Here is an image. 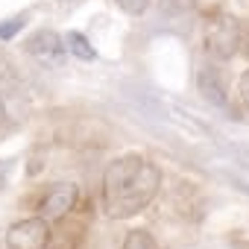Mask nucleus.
Segmentation results:
<instances>
[{
  "mask_svg": "<svg viewBox=\"0 0 249 249\" xmlns=\"http://www.w3.org/2000/svg\"><path fill=\"white\" fill-rule=\"evenodd\" d=\"M161 188V170L141 153H126L103 170V208L111 220H129L153 205Z\"/></svg>",
  "mask_w": 249,
  "mask_h": 249,
  "instance_id": "f257e3e1",
  "label": "nucleus"
},
{
  "mask_svg": "<svg viewBox=\"0 0 249 249\" xmlns=\"http://www.w3.org/2000/svg\"><path fill=\"white\" fill-rule=\"evenodd\" d=\"M240 44H243V33H240L237 18L223 15V12H208L205 33H202V53L214 62H229L234 59Z\"/></svg>",
  "mask_w": 249,
  "mask_h": 249,
  "instance_id": "f03ea898",
  "label": "nucleus"
},
{
  "mask_svg": "<svg viewBox=\"0 0 249 249\" xmlns=\"http://www.w3.org/2000/svg\"><path fill=\"white\" fill-rule=\"evenodd\" d=\"M24 50L41 65V68H65L68 62V44H65V36H59L56 30H36L27 41H24Z\"/></svg>",
  "mask_w": 249,
  "mask_h": 249,
  "instance_id": "7ed1b4c3",
  "label": "nucleus"
},
{
  "mask_svg": "<svg viewBox=\"0 0 249 249\" xmlns=\"http://www.w3.org/2000/svg\"><path fill=\"white\" fill-rule=\"evenodd\" d=\"M50 220L38 217H27L9 226L6 231V249H47L50 246Z\"/></svg>",
  "mask_w": 249,
  "mask_h": 249,
  "instance_id": "20e7f679",
  "label": "nucleus"
},
{
  "mask_svg": "<svg viewBox=\"0 0 249 249\" xmlns=\"http://www.w3.org/2000/svg\"><path fill=\"white\" fill-rule=\"evenodd\" d=\"M76 199H79V188L73 182H56L38 202V214L44 220H65L73 208H76Z\"/></svg>",
  "mask_w": 249,
  "mask_h": 249,
  "instance_id": "39448f33",
  "label": "nucleus"
},
{
  "mask_svg": "<svg viewBox=\"0 0 249 249\" xmlns=\"http://www.w3.org/2000/svg\"><path fill=\"white\" fill-rule=\"evenodd\" d=\"M196 85H199V94H202L211 106H217V108H229V91H226L223 73L217 71L214 59H208V62L199 68V73H196Z\"/></svg>",
  "mask_w": 249,
  "mask_h": 249,
  "instance_id": "423d86ee",
  "label": "nucleus"
},
{
  "mask_svg": "<svg viewBox=\"0 0 249 249\" xmlns=\"http://www.w3.org/2000/svg\"><path fill=\"white\" fill-rule=\"evenodd\" d=\"M159 9L167 18H182L194 12H208V0H159Z\"/></svg>",
  "mask_w": 249,
  "mask_h": 249,
  "instance_id": "0eeeda50",
  "label": "nucleus"
},
{
  "mask_svg": "<svg viewBox=\"0 0 249 249\" xmlns=\"http://www.w3.org/2000/svg\"><path fill=\"white\" fill-rule=\"evenodd\" d=\"M65 44H68L71 56H76L79 62H94V59H97V50H94L91 38L82 36L79 30H68V33H65Z\"/></svg>",
  "mask_w": 249,
  "mask_h": 249,
  "instance_id": "6e6552de",
  "label": "nucleus"
},
{
  "mask_svg": "<svg viewBox=\"0 0 249 249\" xmlns=\"http://www.w3.org/2000/svg\"><path fill=\"white\" fill-rule=\"evenodd\" d=\"M120 249H159V243L147 229H132V231H126Z\"/></svg>",
  "mask_w": 249,
  "mask_h": 249,
  "instance_id": "1a4fd4ad",
  "label": "nucleus"
},
{
  "mask_svg": "<svg viewBox=\"0 0 249 249\" xmlns=\"http://www.w3.org/2000/svg\"><path fill=\"white\" fill-rule=\"evenodd\" d=\"M114 3H117L120 12H126V15H132V18H141V15L150 9L153 0H114Z\"/></svg>",
  "mask_w": 249,
  "mask_h": 249,
  "instance_id": "9d476101",
  "label": "nucleus"
},
{
  "mask_svg": "<svg viewBox=\"0 0 249 249\" xmlns=\"http://www.w3.org/2000/svg\"><path fill=\"white\" fill-rule=\"evenodd\" d=\"M24 24H27V12H21V15L9 18L6 24H0V38H3V41H9L15 33H21V30H24Z\"/></svg>",
  "mask_w": 249,
  "mask_h": 249,
  "instance_id": "9b49d317",
  "label": "nucleus"
},
{
  "mask_svg": "<svg viewBox=\"0 0 249 249\" xmlns=\"http://www.w3.org/2000/svg\"><path fill=\"white\" fill-rule=\"evenodd\" d=\"M240 97H243V103H246V108H249V71L240 76Z\"/></svg>",
  "mask_w": 249,
  "mask_h": 249,
  "instance_id": "f8f14e48",
  "label": "nucleus"
},
{
  "mask_svg": "<svg viewBox=\"0 0 249 249\" xmlns=\"http://www.w3.org/2000/svg\"><path fill=\"white\" fill-rule=\"evenodd\" d=\"M9 129V114H6V106H3V100H0V135H3Z\"/></svg>",
  "mask_w": 249,
  "mask_h": 249,
  "instance_id": "ddd939ff",
  "label": "nucleus"
},
{
  "mask_svg": "<svg viewBox=\"0 0 249 249\" xmlns=\"http://www.w3.org/2000/svg\"><path fill=\"white\" fill-rule=\"evenodd\" d=\"M6 176H9V161H0V188L6 185Z\"/></svg>",
  "mask_w": 249,
  "mask_h": 249,
  "instance_id": "4468645a",
  "label": "nucleus"
},
{
  "mask_svg": "<svg viewBox=\"0 0 249 249\" xmlns=\"http://www.w3.org/2000/svg\"><path fill=\"white\" fill-rule=\"evenodd\" d=\"M234 153H243V156H249V147H234Z\"/></svg>",
  "mask_w": 249,
  "mask_h": 249,
  "instance_id": "2eb2a0df",
  "label": "nucleus"
},
{
  "mask_svg": "<svg viewBox=\"0 0 249 249\" xmlns=\"http://www.w3.org/2000/svg\"><path fill=\"white\" fill-rule=\"evenodd\" d=\"M243 44H246V53H249V30H246V38H243Z\"/></svg>",
  "mask_w": 249,
  "mask_h": 249,
  "instance_id": "dca6fc26",
  "label": "nucleus"
},
{
  "mask_svg": "<svg viewBox=\"0 0 249 249\" xmlns=\"http://www.w3.org/2000/svg\"><path fill=\"white\" fill-rule=\"evenodd\" d=\"M59 3H79V0H59Z\"/></svg>",
  "mask_w": 249,
  "mask_h": 249,
  "instance_id": "f3484780",
  "label": "nucleus"
}]
</instances>
